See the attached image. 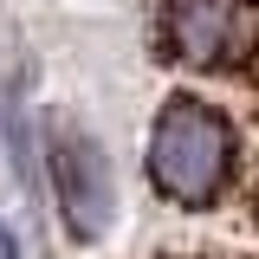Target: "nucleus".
I'll return each instance as SVG.
<instances>
[{
	"label": "nucleus",
	"mask_w": 259,
	"mask_h": 259,
	"mask_svg": "<svg viewBox=\"0 0 259 259\" xmlns=\"http://www.w3.org/2000/svg\"><path fill=\"white\" fill-rule=\"evenodd\" d=\"M233 156H240V136L227 123V110H214L207 97L175 91L156 110V130H149V182H156L168 201H182V207H214L227 194Z\"/></svg>",
	"instance_id": "f257e3e1"
},
{
	"label": "nucleus",
	"mask_w": 259,
	"mask_h": 259,
	"mask_svg": "<svg viewBox=\"0 0 259 259\" xmlns=\"http://www.w3.org/2000/svg\"><path fill=\"white\" fill-rule=\"evenodd\" d=\"M52 188H59V214L71 227V240H104L117 221V175L84 130H65L52 143Z\"/></svg>",
	"instance_id": "f03ea898"
},
{
	"label": "nucleus",
	"mask_w": 259,
	"mask_h": 259,
	"mask_svg": "<svg viewBox=\"0 0 259 259\" xmlns=\"http://www.w3.org/2000/svg\"><path fill=\"white\" fill-rule=\"evenodd\" d=\"M253 7L246 0H168V46L188 65H240L253 52Z\"/></svg>",
	"instance_id": "7ed1b4c3"
},
{
	"label": "nucleus",
	"mask_w": 259,
	"mask_h": 259,
	"mask_svg": "<svg viewBox=\"0 0 259 259\" xmlns=\"http://www.w3.org/2000/svg\"><path fill=\"white\" fill-rule=\"evenodd\" d=\"M0 259H20V240H13V227L0 221Z\"/></svg>",
	"instance_id": "20e7f679"
},
{
	"label": "nucleus",
	"mask_w": 259,
	"mask_h": 259,
	"mask_svg": "<svg viewBox=\"0 0 259 259\" xmlns=\"http://www.w3.org/2000/svg\"><path fill=\"white\" fill-rule=\"evenodd\" d=\"M253 221H259V194H253Z\"/></svg>",
	"instance_id": "39448f33"
}]
</instances>
